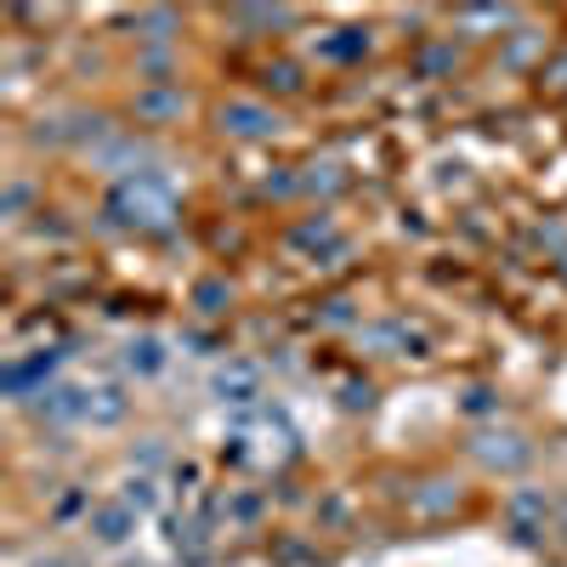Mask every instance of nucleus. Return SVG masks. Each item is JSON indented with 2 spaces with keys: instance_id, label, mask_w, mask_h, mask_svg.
<instances>
[{
  "instance_id": "nucleus-1",
  "label": "nucleus",
  "mask_w": 567,
  "mask_h": 567,
  "mask_svg": "<svg viewBox=\"0 0 567 567\" xmlns=\"http://www.w3.org/2000/svg\"><path fill=\"white\" fill-rule=\"evenodd\" d=\"M114 216H125V227H171L176 216V187L165 171H148L136 182L114 187Z\"/></svg>"
},
{
  "instance_id": "nucleus-2",
  "label": "nucleus",
  "mask_w": 567,
  "mask_h": 567,
  "mask_svg": "<svg viewBox=\"0 0 567 567\" xmlns=\"http://www.w3.org/2000/svg\"><path fill=\"white\" fill-rule=\"evenodd\" d=\"M465 454L477 460L483 471H494V477H511V471L534 465V437L516 432V425H499V420H494V425H477V432H471Z\"/></svg>"
},
{
  "instance_id": "nucleus-3",
  "label": "nucleus",
  "mask_w": 567,
  "mask_h": 567,
  "mask_svg": "<svg viewBox=\"0 0 567 567\" xmlns=\"http://www.w3.org/2000/svg\"><path fill=\"white\" fill-rule=\"evenodd\" d=\"M358 341L374 352V358H432V329L420 318H403V312H386L374 323H358Z\"/></svg>"
},
{
  "instance_id": "nucleus-4",
  "label": "nucleus",
  "mask_w": 567,
  "mask_h": 567,
  "mask_svg": "<svg viewBox=\"0 0 567 567\" xmlns=\"http://www.w3.org/2000/svg\"><path fill=\"white\" fill-rule=\"evenodd\" d=\"M284 245H290L301 261H312V267H341V256L352 250V239L341 233V221L329 216V210H318V216L296 221V227H290V239H284Z\"/></svg>"
},
{
  "instance_id": "nucleus-5",
  "label": "nucleus",
  "mask_w": 567,
  "mask_h": 567,
  "mask_svg": "<svg viewBox=\"0 0 567 567\" xmlns=\"http://www.w3.org/2000/svg\"><path fill=\"white\" fill-rule=\"evenodd\" d=\"M91 165H97L103 176H114V187H120V182H136V176H148V171H159L154 148H148V142H136L131 131L103 136L97 148H91Z\"/></svg>"
},
{
  "instance_id": "nucleus-6",
  "label": "nucleus",
  "mask_w": 567,
  "mask_h": 567,
  "mask_svg": "<svg viewBox=\"0 0 567 567\" xmlns=\"http://www.w3.org/2000/svg\"><path fill=\"white\" fill-rule=\"evenodd\" d=\"M210 392H216L221 409H261V398H267V374H261L256 358H227V363L216 369Z\"/></svg>"
},
{
  "instance_id": "nucleus-7",
  "label": "nucleus",
  "mask_w": 567,
  "mask_h": 567,
  "mask_svg": "<svg viewBox=\"0 0 567 567\" xmlns=\"http://www.w3.org/2000/svg\"><path fill=\"white\" fill-rule=\"evenodd\" d=\"M136 528H142V516L120 494L97 499V505H91V516H85V539L97 545V550H125L136 539Z\"/></svg>"
},
{
  "instance_id": "nucleus-8",
  "label": "nucleus",
  "mask_w": 567,
  "mask_h": 567,
  "mask_svg": "<svg viewBox=\"0 0 567 567\" xmlns=\"http://www.w3.org/2000/svg\"><path fill=\"white\" fill-rule=\"evenodd\" d=\"M545 528H550V499H545V488H511V499H505V534H511L516 545H539Z\"/></svg>"
},
{
  "instance_id": "nucleus-9",
  "label": "nucleus",
  "mask_w": 567,
  "mask_h": 567,
  "mask_svg": "<svg viewBox=\"0 0 567 567\" xmlns=\"http://www.w3.org/2000/svg\"><path fill=\"white\" fill-rule=\"evenodd\" d=\"M216 120H221V131H227V136H239V142H267V136H278V131H284L278 109H267L261 97H227Z\"/></svg>"
},
{
  "instance_id": "nucleus-10",
  "label": "nucleus",
  "mask_w": 567,
  "mask_h": 567,
  "mask_svg": "<svg viewBox=\"0 0 567 567\" xmlns=\"http://www.w3.org/2000/svg\"><path fill=\"white\" fill-rule=\"evenodd\" d=\"M120 369H125V381H159L171 369V341L154 336V329H142V336H131L120 347Z\"/></svg>"
},
{
  "instance_id": "nucleus-11",
  "label": "nucleus",
  "mask_w": 567,
  "mask_h": 567,
  "mask_svg": "<svg viewBox=\"0 0 567 567\" xmlns=\"http://www.w3.org/2000/svg\"><path fill=\"white\" fill-rule=\"evenodd\" d=\"M85 392H91V381H63V374H58L45 392L29 398V409L40 420H58V425H85Z\"/></svg>"
},
{
  "instance_id": "nucleus-12",
  "label": "nucleus",
  "mask_w": 567,
  "mask_h": 567,
  "mask_svg": "<svg viewBox=\"0 0 567 567\" xmlns=\"http://www.w3.org/2000/svg\"><path fill=\"white\" fill-rule=\"evenodd\" d=\"M131 420V386L125 381H97L85 392V425L91 432H120Z\"/></svg>"
},
{
  "instance_id": "nucleus-13",
  "label": "nucleus",
  "mask_w": 567,
  "mask_h": 567,
  "mask_svg": "<svg viewBox=\"0 0 567 567\" xmlns=\"http://www.w3.org/2000/svg\"><path fill=\"white\" fill-rule=\"evenodd\" d=\"M454 505H460V483L454 477H432V483L409 488V511L420 516V523H437V516H449Z\"/></svg>"
},
{
  "instance_id": "nucleus-14",
  "label": "nucleus",
  "mask_w": 567,
  "mask_h": 567,
  "mask_svg": "<svg viewBox=\"0 0 567 567\" xmlns=\"http://www.w3.org/2000/svg\"><path fill=\"white\" fill-rule=\"evenodd\" d=\"M369 52V29H323L312 40V58L318 63H358Z\"/></svg>"
},
{
  "instance_id": "nucleus-15",
  "label": "nucleus",
  "mask_w": 567,
  "mask_h": 567,
  "mask_svg": "<svg viewBox=\"0 0 567 567\" xmlns=\"http://www.w3.org/2000/svg\"><path fill=\"white\" fill-rule=\"evenodd\" d=\"M182 109H187L182 85H142V91H136V120H148V125H165V120H176Z\"/></svg>"
},
{
  "instance_id": "nucleus-16",
  "label": "nucleus",
  "mask_w": 567,
  "mask_h": 567,
  "mask_svg": "<svg viewBox=\"0 0 567 567\" xmlns=\"http://www.w3.org/2000/svg\"><path fill=\"white\" fill-rule=\"evenodd\" d=\"M261 516H267L261 488H233V494H221V523H227V528H256Z\"/></svg>"
},
{
  "instance_id": "nucleus-17",
  "label": "nucleus",
  "mask_w": 567,
  "mask_h": 567,
  "mask_svg": "<svg viewBox=\"0 0 567 567\" xmlns=\"http://www.w3.org/2000/svg\"><path fill=\"white\" fill-rule=\"evenodd\" d=\"M454 63H460V45H454V40H432V45L414 58V74H420V80H443V74H454Z\"/></svg>"
},
{
  "instance_id": "nucleus-18",
  "label": "nucleus",
  "mask_w": 567,
  "mask_h": 567,
  "mask_svg": "<svg viewBox=\"0 0 567 567\" xmlns=\"http://www.w3.org/2000/svg\"><path fill=\"white\" fill-rule=\"evenodd\" d=\"M227 307H233V284L227 278H199L194 284V312L199 318H221Z\"/></svg>"
},
{
  "instance_id": "nucleus-19",
  "label": "nucleus",
  "mask_w": 567,
  "mask_h": 567,
  "mask_svg": "<svg viewBox=\"0 0 567 567\" xmlns=\"http://www.w3.org/2000/svg\"><path fill=\"white\" fill-rule=\"evenodd\" d=\"M120 499L136 511V516H148L159 505V483L154 477H142V471H125V483H120Z\"/></svg>"
},
{
  "instance_id": "nucleus-20",
  "label": "nucleus",
  "mask_w": 567,
  "mask_h": 567,
  "mask_svg": "<svg viewBox=\"0 0 567 567\" xmlns=\"http://www.w3.org/2000/svg\"><path fill=\"white\" fill-rule=\"evenodd\" d=\"M171 465V443L165 437H136L131 443V471H142V477H154V471Z\"/></svg>"
},
{
  "instance_id": "nucleus-21",
  "label": "nucleus",
  "mask_w": 567,
  "mask_h": 567,
  "mask_svg": "<svg viewBox=\"0 0 567 567\" xmlns=\"http://www.w3.org/2000/svg\"><path fill=\"white\" fill-rule=\"evenodd\" d=\"M136 29H142V52H165V40H171V29H176V12L154 7V12L136 18Z\"/></svg>"
},
{
  "instance_id": "nucleus-22",
  "label": "nucleus",
  "mask_w": 567,
  "mask_h": 567,
  "mask_svg": "<svg viewBox=\"0 0 567 567\" xmlns=\"http://www.w3.org/2000/svg\"><path fill=\"white\" fill-rule=\"evenodd\" d=\"M460 409H465L471 420H483V425H494V420H499V392L477 381V386H465V392H460Z\"/></svg>"
},
{
  "instance_id": "nucleus-23",
  "label": "nucleus",
  "mask_w": 567,
  "mask_h": 567,
  "mask_svg": "<svg viewBox=\"0 0 567 567\" xmlns=\"http://www.w3.org/2000/svg\"><path fill=\"white\" fill-rule=\"evenodd\" d=\"M511 23H516L511 7H465L460 12V29H471V34H477V29H511Z\"/></svg>"
},
{
  "instance_id": "nucleus-24",
  "label": "nucleus",
  "mask_w": 567,
  "mask_h": 567,
  "mask_svg": "<svg viewBox=\"0 0 567 567\" xmlns=\"http://www.w3.org/2000/svg\"><path fill=\"white\" fill-rule=\"evenodd\" d=\"M336 187H347L341 165H307L301 171V194H336Z\"/></svg>"
},
{
  "instance_id": "nucleus-25",
  "label": "nucleus",
  "mask_w": 567,
  "mask_h": 567,
  "mask_svg": "<svg viewBox=\"0 0 567 567\" xmlns=\"http://www.w3.org/2000/svg\"><path fill=\"white\" fill-rule=\"evenodd\" d=\"M296 12H284V7H245V12H233V23L239 29H284Z\"/></svg>"
},
{
  "instance_id": "nucleus-26",
  "label": "nucleus",
  "mask_w": 567,
  "mask_h": 567,
  "mask_svg": "<svg viewBox=\"0 0 567 567\" xmlns=\"http://www.w3.org/2000/svg\"><path fill=\"white\" fill-rule=\"evenodd\" d=\"M29 199H34V187H29L23 176H12V182H7V199H0V216H7V221H23Z\"/></svg>"
},
{
  "instance_id": "nucleus-27",
  "label": "nucleus",
  "mask_w": 567,
  "mask_h": 567,
  "mask_svg": "<svg viewBox=\"0 0 567 567\" xmlns=\"http://www.w3.org/2000/svg\"><path fill=\"white\" fill-rule=\"evenodd\" d=\"M539 85H550V91H567V52H556V58L539 69Z\"/></svg>"
},
{
  "instance_id": "nucleus-28",
  "label": "nucleus",
  "mask_w": 567,
  "mask_h": 567,
  "mask_svg": "<svg viewBox=\"0 0 567 567\" xmlns=\"http://www.w3.org/2000/svg\"><path fill=\"white\" fill-rule=\"evenodd\" d=\"M323 323H329V329H352V323H358L352 301H329V307H323Z\"/></svg>"
},
{
  "instance_id": "nucleus-29",
  "label": "nucleus",
  "mask_w": 567,
  "mask_h": 567,
  "mask_svg": "<svg viewBox=\"0 0 567 567\" xmlns=\"http://www.w3.org/2000/svg\"><path fill=\"white\" fill-rule=\"evenodd\" d=\"M267 80H272V85H278V91H301V85H307V80H301V69H296V63H278V69H272V74H267Z\"/></svg>"
},
{
  "instance_id": "nucleus-30",
  "label": "nucleus",
  "mask_w": 567,
  "mask_h": 567,
  "mask_svg": "<svg viewBox=\"0 0 567 567\" xmlns=\"http://www.w3.org/2000/svg\"><path fill=\"white\" fill-rule=\"evenodd\" d=\"M369 403H374V392H369V386H358V381H347V386H341V409H352V414H358V409H369Z\"/></svg>"
},
{
  "instance_id": "nucleus-31",
  "label": "nucleus",
  "mask_w": 567,
  "mask_h": 567,
  "mask_svg": "<svg viewBox=\"0 0 567 567\" xmlns=\"http://www.w3.org/2000/svg\"><path fill=\"white\" fill-rule=\"evenodd\" d=\"M323 516L329 523H347V499H323Z\"/></svg>"
}]
</instances>
